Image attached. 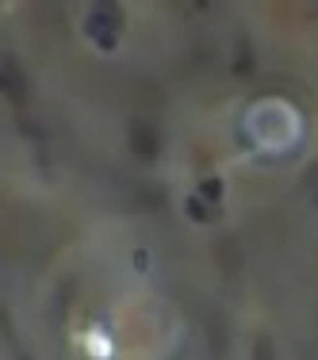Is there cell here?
<instances>
[{"mask_svg":"<svg viewBox=\"0 0 318 360\" xmlns=\"http://www.w3.org/2000/svg\"><path fill=\"white\" fill-rule=\"evenodd\" d=\"M131 131H134V142H139V153H142V158H153V153H158V134H150L142 123H134Z\"/></svg>","mask_w":318,"mask_h":360,"instance_id":"1","label":"cell"},{"mask_svg":"<svg viewBox=\"0 0 318 360\" xmlns=\"http://www.w3.org/2000/svg\"><path fill=\"white\" fill-rule=\"evenodd\" d=\"M8 96H12V100L23 96V81H20V70H15V62H8Z\"/></svg>","mask_w":318,"mask_h":360,"instance_id":"2","label":"cell"},{"mask_svg":"<svg viewBox=\"0 0 318 360\" xmlns=\"http://www.w3.org/2000/svg\"><path fill=\"white\" fill-rule=\"evenodd\" d=\"M261 360H269V341H261Z\"/></svg>","mask_w":318,"mask_h":360,"instance_id":"3","label":"cell"}]
</instances>
